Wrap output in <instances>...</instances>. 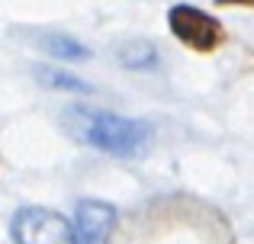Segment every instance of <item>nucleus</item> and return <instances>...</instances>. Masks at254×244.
I'll return each instance as SVG.
<instances>
[{
  "label": "nucleus",
  "mask_w": 254,
  "mask_h": 244,
  "mask_svg": "<svg viewBox=\"0 0 254 244\" xmlns=\"http://www.w3.org/2000/svg\"><path fill=\"white\" fill-rule=\"evenodd\" d=\"M10 235L16 244H81L77 228H71V222L39 206L19 209L10 222Z\"/></svg>",
  "instance_id": "obj_3"
},
{
  "label": "nucleus",
  "mask_w": 254,
  "mask_h": 244,
  "mask_svg": "<svg viewBox=\"0 0 254 244\" xmlns=\"http://www.w3.org/2000/svg\"><path fill=\"white\" fill-rule=\"evenodd\" d=\"M116 58L123 68H132V71H155L158 68V49L145 39H129L116 49Z\"/></svg>",
  "instance_id": "obj_5"
},
{
  "label": "nucleus",
  "mask_w": 254,
  "mask_h": 244,
  "mask_svg": "<svg viewBox=\"0 0 254 244\" xmlns=\"http://www.w3.org/2000/svg\"><path fill=\"white\" fill-rule=\"evenodd\" d=\"M39 45L45 49L49 58H62V61H87L90 58V49L77 42L74 36H64V32H49L39 39Z\"/></svg>",
  "instance_id": "obj_6"
},
{
  "label": "nucleus",
  "mask_w": 254,
  "mask_h": 244,
  "mask_svg": "<svg viewBox=\"0 0 254 244\" xmlns=\"http://www.w3.org/2000/svg\"><path fill=\"white\" fill-rule=\"evenodd\" d=\"M74 222H77L81 244H103L106 235L116 225V209L110 202H100V199H84V202H77Z\"/></svg>",
  "instance_id": "obj_4"
},
{
  "label": "nucleus",
  "mask_w": 254,
  "mask_h": 244,
  "mask_svg": "<svg viewBox=\"0 0 254 244\" xmlns=\"http://www.w3.org/2000/svg\"><path fill=\"white\" fill-rule=\"evenodd\" d=\"M36 81L42 84V87H49V90H68V94H90V84L81 81L77 74H68V71H62V68H52V64H39L36 71Z\"/></svg>",
  "instance_id": "obj_7"
},
{
  "label": "nucleus",
  "mask_w": 254,
  "mask_h": 244,
  "mask_svg": "<svg viewBox=\"0 0 254 244\" xmlns=\"http://www.w3.org/2000/svg\"><path fill=\"white\" fill-rule=\"evenodd\" d=\"M219 6H248V10H254V0H216Z\"/></svg>",
  "instance_id": "obj_8"
},
{
  "label": "nucleus",
  "mask_w": 254,
  "mask_h": 244,
  "mask_svg": "<svg viewBox=\"0 0 254 244\" xmlns=\"http://www.w3.org/2000/svg\"><path fill=\"white\" fill-rule=\"evenodd\" d=\"M64 129L77 142L103 151L113 157H138L151 145V125L129 116H116L106 109H87V106H68Z\"/></svg>",
  "instance_id": "obj_1"
},
{
  "label": "nucleus",
  "mask_w": 254,
  "mask_h": 244,
  "mask_svg": "<svg viewBox=\"0 0 254 244\" xmlns=\"http://www.w3.org/2000/svg\"><path fill=\"white\" fill-rule=\"evenodd\" d=\"M168 29L174 32L177 42H184L193 51H203V55H209V51L225 45V26L212 13L199 10L193 3H174L171 6L168 10Z\"/></svg>",
  "instance_id": "obj_2"
}]
</instances>
